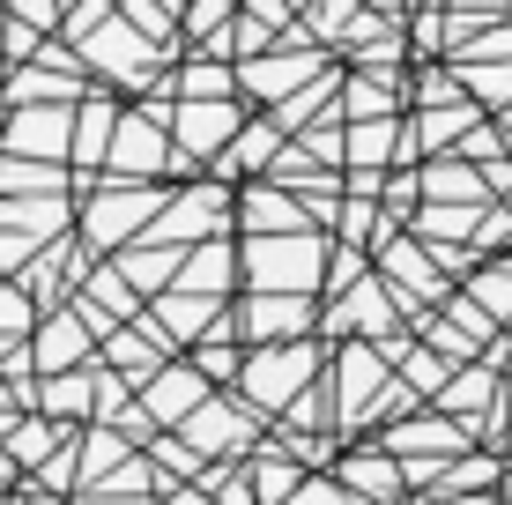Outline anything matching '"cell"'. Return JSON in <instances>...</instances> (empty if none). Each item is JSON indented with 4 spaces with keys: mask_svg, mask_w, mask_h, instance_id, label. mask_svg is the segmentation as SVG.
Masks as SVG:
<instances>
[{
    "mask_svg": "<svg viewBox=\"0 0 512 505\" xmlns=\"http://www.w3.org/2000/svg\"><path fill=\"white\" fill-rule=\"evenodd\" d=\"M193 402H201V379H186V372H179V379H156V394H149L156 416H186Z\"/></svg>",
    "mask_w": 512,
    "mask_h": 505,
    "instance_id": "obj_1",
    "label": "cell"
},
{
    "mask_svg": "<svg viewBox=\"0 0 512 505\" xmlns=\"http://www.w3.org/2000/svg\"><path fill=\"white\" fill-rule=\"evenodd\" d=\"M401 454H409V446H416V454H453V446H461V431H453V424H416V431H401Z\"/></svg>",
    "mask_w": 512,
    "mask_h": 505,
    "instance_id": "obj_2",
    "label": "cell"
},
{
    "mask_svg": "<svg viewBox=\"0 0 512 505\" xmlns=\"http://www.w3.org/2000/svg\"><path fill=\"white\" fill-rule=\"evenodd\" d=\"M260 268H268V275H312V253H282V246H268V253H260Z\"/></svg>",
    "mask_w": 512,
    "mask_h": 505,
    "instance_id": "obj_3",
    "label": "cell"
},
{
    "mask_svg": "<svg viewBox=\"0 0 512 505\" xmlns=\"http://www.w3.org/2000/svg\"><path fill=\"white\" fill-rule=\"evenodd\" d=\"M475 298H483L490 312H505V305H512V268H505V275H483V283H475Z\"/></svg>",
    "mask_w": 512,
    "mask_h": 505,
    "instance_id": "obj_4",
    "label": "cell"
}]
</instances>
